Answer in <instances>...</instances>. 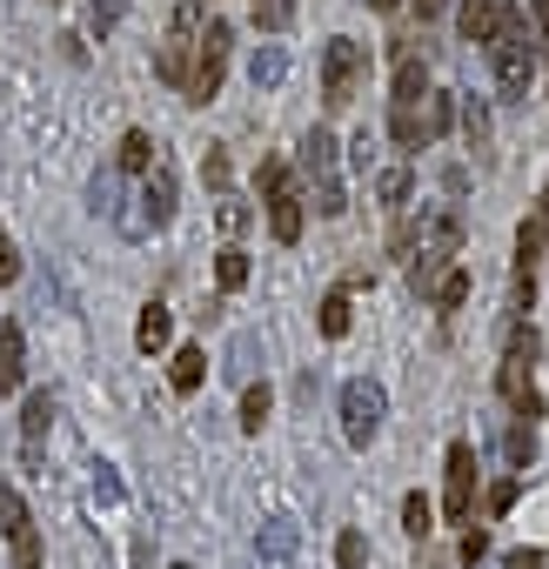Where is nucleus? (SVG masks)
Instances as JSON below:
<instances>
[{
    "mask_svg": "<svg viewBox=\"0 0 549 569\" xmlns=\"http://www.w3.org/2000/svg\"><path fill=\"white\" fill-rule=\"evenodd\" d=\"M536 54H542V34H536V21H522V14H502V28H496V41H489V68H496V88H502V101H522V94H529Z\"/></svg>",
    "mask_w": 549,
    "mask_h": 569,
    "instance_id": "f257e3e1",
    "label": "nucleus"
},
{
    "mask_svg": "<svg viewBox=\"0 0 549 569\" xmlns=\"http://www.w3.org/2000/svg\"><path fill=\"white\" fill-rule=\"evenodd\" d=\"M302 168H309V188H316V214H342L349 208V188H342V148H336V134L329 128H316L309 141H302Z\"/></svg>",
    "mask_w": 549,
    "mask_h": 569,
    "instance_id": "f03ea898",
    "label": "nucleus"
},
{
    "mask_svg": "<svg viewBox=\"0 0 549 569\" xmlns=\"http://www.w3.org/2000/svg\"><path fill=\"white\" fill-rule=\"evenodd\" d=\"M496 389H502V402L516 409V416H542V396H536V329H516L509 336V356H502V369H496Z\"/></svg>",
    "mask_w": 549,
    "mask_h": 569,
    "instance_id": "7ed1b4c3",
    "label": "nucleus"
},
{
    "mask_svg": "<svg viewBox=\"0 0 549 569\" xmlns=\"http://www.w3.org/2000/svg\"><path fill=\"white\" fill-rule=\"evenodd\" d=\"M254 181H261V194H268V228H274V241L296 248V241H302V188H296L289 161H261Z\"/></svg>",
    "mask_w": 549,
    "mask_h": 569,
    "instance_id": "20e7f679",
    "label": "nucleus"
},
{
    "mask_svg": "<svg viewBox=\"0 0 549 569\" xmlns=\"http://www.w3.org/2000/svg\"><path fill=\"white\" fill-rule=\"evenodd\" d=\"M194 54H201V0L174 8V28H168V41H161V54H154V74H161L168 88H188Z\"/></svg>",
    "mask_w": 549,
    "mask_h": 569,
    "instance_id": "39448f33",
    "label": "nucleus"
},
{
    "mask_svg": "<svg viewBox=\"0 0 549 569\" xmlns=\"http://www.w3.org/2000/svg\"><path fill=\"white\" fill-rule=\"evenodd\" d=\"M362 81H369V48L349 41V34L329 41V48H322V101H329V108H349Z\"/></svg>",
    "mask_w": 549,
    "mask_h": 569,
    "instance_id": "423d86ee",
    "label": "nucleus"
},
{
    "mask_svg": "<svg viewBox=\"0 0 549 569\" xmlns=\"http://www.w3.org/2000/svg\"><path fill=\"white\" fill-rule=\"evenodd\" d=\"M382 416H389L382 382H369V376L342 382V436H349V449H369V442H376V429H382Z\"/></svg>",
    "mask_w": 549,
    "mask_h": 569,
    "instance_id": "0eeeda50",
    "label": "nucleus"
},
{
    "mask_svg": "<svg viewBox=\"0 0 549 569\" xmlns=\"http://www.w3.org/2000/svg\"><path fill=\"white\" fill-rule=\"evenodd\" d=\"M228 48H234V28L228 21H208V34H201V54H194V74H188V101L201 108V101H214V88H221V74H228Z\"/></svg>",
    "mask_w": 549,
    "mask_h": 569,
    "instance_id": "6e6552de",
    "label": "nucleus"
},
{
    "mask_svg": "<svg viewBox=\"0 0 549 569\" xmlns=\"http://www.w3.org/2000/svg\"><path fill=\"white\" fill-rule=\"evenodd\" d=\"M442 509L456 522L476 516V449L469 442H449V456H442Z\"/></svg>",
    "mask_w": 549,
    "mask_h": 569,
    "instance_id": "1a4fd4ad",
    "label": "nucleus"
},
{
    "mask_svg": "<svg viewBox=\"0 0 549 569\" xmlns=\"http://www.w3.org/2000/svg\"><path fill=\"white\" fill-rule=\"evenodd\" d=\"M0 529H8V549H14L21 569H41V536H34V516L14 496V482H0Z\"/></svg>",
    "mask_w": 549,
    "mask_h": 569,
    "instance_id": "9d476101",
    "label": "nucleus"
},
{
    "mask_svg": "<svg viewBox=\"0 0 549 569\" xmlns=\"http://www.w3.org/2000/svg\"><path fill=\"white\" fill-rule=\"evenodd\" d=\"M21 376H28V336L21 322H0V396H14Z\"/></svg>",
    "mask_w": 549,
    "mask_h": 569,
    "instance_id": "9b49d317",
    "label": "nucleus"
},
{
    "mask_svg": "<svg viewBox=\"0 0 549 569\" xmlns=\"http://www.w3.org/2000/svg\"><path fill=\"white\" fill-rule=\"evenodd\" d=\"M296 542H302V529H296L289 516H268V522L254 529V556H268V562H282V556H296Z\"/></svg>",
    "mask_w": 549,
    "mask_h": 569,
    "instance_id": "f8f14e48",
    "label": "nucleus"
},
{
    "mask_svg": "<svg viewBox=\"0 0 549 569\" xmlns=\"http://www.w3.org/2000/svg\"><path fill=\"white\" fill-rule=\"evenodd\" d=\"M502 14H509V8H496V0H462V41L489 48L496 28H502Z\"/></svg>",
    "mask_w": 549,
    "mask_h": 569,
    "instance_id": "ddd939ff",
    "label": "nucleus"
},
{
    "mask_svg": "<svg viewBox=\"0 0 549 569\" xmlns=\"http://www.w3.org/2000/svg\"><path fill=\"white\" fill-rule=\"evenodd\" d=\"M168 336H174V316H168L161 302H148V309H141V322H134V349H141V356H154V349H168Z\"/></svg>",
    "mask_w": 549,
    "mask_h": 569,
    "instance_id": "4468645a",
    "label": "nucleus"
},
{
    "mask_svg": "<svg viewBox=\"0 0 549 569\" xmlns=\"http://www.w3.org/2000/svg\"><path fill=\"white\" fill-rule=\"evenodd\" d=\"M54 429V396L41 389V396H28V409H21V436H28V456H41V436Z\"/></svg>",
    "mask_w": 549,
    "mask_h": 569,
    "instance_id": "2eb2a0df",
    "label": "nucleus"
},
{
    "mask_svg": "<svg viewBox=\"0 0 549 569\" xmlns=\"http://www.w3.org/2000/svg\"><path fill=\"white\" fill-rule=\"evenodd\" d=\"M282 74H289V54H282V48H254V61H248V81H254V94L282 88Z\"/></svg>",
    "mask_w": 549,
    "mask_h": 569,
    "instance_id": "dca6fc26",
    "label": "nucleus"
},
{
    "mask_svg": "<svg viewBox=\"0 0 549 569\" xmlns=\"http://www.w3.org/2000/svg\"><path fill=\"white\" fill-rule=\"evenodd\" d=\"M154 161H161V154H154V141H148L141 128H128V134H121V154H114V168H121V174H148Z\"/></svg>",
    "mask_w": 549,
    "mask_h": 569,
    "instance_id": "f3484780",
    "label": "nucleus"
},
{
    "mask_svg": "<svg viewBox=\"0 0 549 569\" xmlns=\"http://www.w3.org/2000/svg\"><path fill=\"white\" fill-rule=\"evenodd\" d=\"M201 376H208V356H201V349H174V369H168L174 396H194V389H201Z\"/></svg>",
    "mask_w": 549,
    "mask_h": 569,
    "instance_id": "a211bd4d",
    "label": "nucleus"
},
{
    "mask_svg": "<svg viewBox=\"0 0 549 569\" xmlns=\"http://www.w3.org/2000/svg\"><path fill=\"white\" fill-rule=\"evenodd\" d=\"M254 362H261V342H254V336L241 329V336L228 342V362H221V369H228L234 382H254Z\"/></svg>",
    "mask_w": 549,
    "mask_h": 569,
    "instance_id": "6ab92c4d",
    "label": "nucleus"
},
{
    "mask_svg": "<svg viewBox=\"0 0 549 569\" xmlns=\"http://www.w3.org/2000/svg\"><path fill=\"white\" fill-rule=\"evenodd\" d=\"M502 449H509V469H529V462H536V422H529V416H516V422H509V436H502Z\"/></svg>",
    "mask_w": 549,
    "mask_h": 569,
    "instance_id": "aec40b11",
    "label": "nucleus"
},
{
    "mask_svg": "<svg viewBox=\"0 0 549 569\" xmlns=\"http://www.w3.org/2000/svg\"><path fill=\"white\" fill-rule=\"evenodd\" d=\"M402 529H409V536H416V542H422V536H429V529H436V502H429V496H422V489H416V496H402Z\"/></svg>",
    "mask_w": 549,
    "mask_h": 569,
    "instance_id": "412c9836",
    "label": "nucleus"
},
{
    "mask_svg": "<svg viewBox=\"0 0 549 569\" xmlns=\"http://www.w3.org/2000/svg\"><path fill=\"white\" fill-rule=\"evenodd\" d=\"M214 281H221V289L234 296L241 281H248V254H241V248H221V254H214Z\"/></svg>",
    "mask_w": 549,
    "mask_h": 569,
    "instance_id": "4be33fe9",
    "label": "nucleus"
},
{
    "mask_svg": "<svg viewBox=\"0 0 549 569\" xmlns=\"http://www.w3.org/2000/svg\"><path fill=\"white\" fill-rule=\"evenodd\" d=\"M261 422H268V382H261V389L248 382V389H241V429L261 436Z\"/></svg>",
    "mask_w": 549,
    "mask_h": 569,
    "instance_id": "5701e85b",
    "label": "nucleus"
},
{
    "mask_svg": "<svg viewBox=\"0 0 549 569\" xmlns=\"http://www.w3.org/2000/svg\"><path fill=\"white\" fill-rule=\"evenodd\" d=\"M449 121H456V101H449V94H429V114H422V134H429V141H442V134H449Z\"/></svg>",
    "mask_w": 549,
    "mask_h": 569,
    "instance_id": "b1692460",
    "label": "nucleus"
},
{
    "mask_svg": "<svg viewBox=\"0 0 549 569\" xmlns=\"http://www.w3.org/2000/svg\"><path fill=\"white\" fill-rule=\"evenodd\" d=\"M462 134H469V148L489 161V114H482V101H469V108H462Z\"/></svg>",
    "mask_w": 549,
    "mask_h": 569,
    "instance_id": "393cba45",
    "label": "nucleus"
},
{
    "mask_svg": "<svg viewBox=\"0 0 549 569\" xmlns=\"http://www.w3.org/2000/svg\"><path fill=\"white\" fill-rule=\"evenodd\" d=\"M316 322H322V336H329V342H342V336H349V296H329Z\"/></svg>",
    "mask_w": 549,
    "mask_h": 569,
    "instance_id": "a878e982",
    "label": "nucleus"
},
{
    "mask_svg": "<svg viewBox=\"0 0 549 569\" xmlns=\"http://www.w3.org/2000/svg\"><path fill=\"white\" fill-rule=\"evenodd\" d=\"M436 302H442V316H449V309H462V302H469V274H462V268H449V274H442V281H436Z\"/></svg>",
    "mask_w": 549,
    "mask_h": 569,
    "instance_id": "bb28decb",
    "label": "nucleus"
},
{
    "mask_svg": "<svg viewBox=\"0 0 549 569\" xmlns=\"http://www.w3.org/2000/svg\"><path fill=\"white\" fill-rule=\"evenodd\" d=\"M201 181H208L214 194H228V154H221V148H208V154H201Z\"/></svg>",
    "mask_w": 549,
    "mask_h": 569,
    "instance_id": "cd10ccee",
    "label": "nucleus"
},
{
    "mask_svg": "<svg viewBox=\"0 0 549 569\" xmlns=\"http://www.w3.org/2000/svg\"><path fill=\"white\" fill-rule=\"evenodd\" d=\"M376 188H382V201H389V208H402V201H409V168H382V181H376Z\"/></svg>",
    "mask_w": 549,
    "mask_h": 569,
    "instance_id": "c85d7f7f",
    "label": "nucleus"
},
{
    "mask_svg": "<svg viewBox=\"0 0 549 569\" xmlns=\"http://www.w3.org/2000/svg\"><path fill=\"white\" fill-rule=\"evenodd\" d=\"M336 562H342V569H369V542H362V536L349 529V536L336 542Z\"/></svg>",
    "mask_w": 549,
    "mask_h": 569,
    "instance_id": "c756f323",
    "label": "nucleus"
},
{
    "mask_svg": "<svg viewBox=\"0 0 549 569\" xmlns=\"http://www.w3.org/2000/svg\"><path fill=\"white\" fill-rule=\"evenodd\" d=\"M94 502H121V476L108 462H94Z\"/></svg>",
    "mask_w": 549,
    "mask_h": 569,
    "instance_id": "7c9ffc66",
    "label": "nucleus"
},
{
    "mask_svg": "<svg viewBox=\"0 0 549 569\" xmlns=\"http://www.w3.org/2000/svg\"><path fill=\"white\" fill-rule=\"evenodd\" d=\"M14 274H21V254H14V241H8V234H0V289H8Z\"/></svg>",
    "mask_w": 549,
    "mask_h": 569,
    "instance_id": "2f4dec72",
    "label": "nucleus"
},
{
    "mask_svg": "<svg viewBox=\"0 0 549 569\" xmlns=\"http://www.w3.org/2000/svg\"><path fill=\"white\" fill-rule=\"evenodd\" d=\"M221 228H228V234H241V228H248V208H241V201H228V194H221Z\"/></svg>",
    "mask_w": 549,
    "mask_h": 569,
    "instance_id": "473e14b6",
    "label": "nucleus"
},
{
    "mask_svg": "<svg viewBox=\"0 0 549 569\" xmlns=\"http://www.w3.org/2000/svg\"><path fill=\"white\" fill-rule=\"evenodd\" d=\"M509 502H516V476H502V482H496V489H489V516H502V509H509Z\"/></svg>",
    "mask_w": 549,
    "mask_h": 569,
    "instance_id": "72a5a7b5",
    "label": "nucleus"
},
{
    "mask_svg": "<svg viewBox=\"0 0 549 569\" xmlns=\"http://www.w3.org/2000/svg\"><path fill=\"white\" fill-rule=\"evenodd\" d=\"M482 556H489V536H482V529H469V536H462V562H482Z\"/></svg>",
    "mask_w": 549,
    "mask_h": 569,
    "instance_id": "f704fd0d",
    "label": "nucleus"
},
{
    "mask_svg": "<svg viewBox=\"0 0 549 569\" xmlns=\"http://www.w3.org/2000/svg\"><path fill=\"white\" fill-rule=\"evenodd\" d=\"M261 28H289V0H268V8H261Z\"/></svg>",
    "mask_w": 549,
    "mask_h": 569,
    "instance_id": "c9c22d12",
    "label": "nucleus"
},
{
    "mask_svg": "<svg viewBox=\"0 0 549 569\" xmlns=\"http://www.w3.org/2000/svg\"><path fill=\"white\" fill-rule=\"evenodd\" d=\"M502 569H542V556H536V549H509Z\"/></svg>",
    "mask_w": 549,
    "mask_h": 569,
    "instance_id": "e433bc0d",
    "label": "nucleus"
},
{
    "mask_svg": "<svg viewBox=\"0 0 549 569\" xmlns=\"http://www.w3.org/2000/svg\"><path fill=\"white\" fill-rule=\"evenodd\" d=\"M442 8H449V0H416V14H422V21H436Z\"/></svg>",
    "mask_w": 549,
    "mask_h": 569,
    "instance_id": "4c0bfd02",
    "label": "nucleus"
},
{
    "mask_svg": "<svg viewBox=\"0 0 549 569\" xmlns=\"http://www.w3.org/2000/svg\"><path fill=\"white\" fill-rule=\"evenodd\" d=\"M536 221H542V228H549V188H542V201H536Z\"/></svg>",
    "mask_w": 549,
    "mask_h": 569,
    "instance_id": "58836bf2",
    "label": "nucleus"
},
{
    "mask_svg": "<svg viewBox=\"0 0 549 569\" xmlns=\"http://www.w3.org/2000/svg\"><path fill=\"white\" fill-rule=\"evenodd\" d=\"M369 8H376V14H396V8H402V0H369Z\"/></svg>",
    "mask_w": 549,
    "mask_h": 569,
    "instance_id": "ea45409f",
    "label": "nucleus"
},
{
    "mask_svg": "<svg viewBox=\"0 0 549 569\" xmlns=\"http://www.w3.org/2000/svg\"><path fill=\"white\" fill-rule=\"evenodd\" d=\"M174 569H188V562H174Z\"/></svg>",
    "mask_w": 549,
    "mask_h": 569,
    "instance_id": "a19ab883",
    "label": "nucleus"
}]
</instances>
